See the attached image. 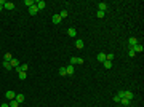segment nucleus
<instances>
[{"instance_id": "f257e3e1", "label": "nucleus", "mask_w": 144, "mask_h": 107, "mask_svg": "<svg viewBox=\"0 0 144 107\" xmlns=\"http://www.w3.org/2000/svg\"><path fill=\"white\" fill-rule=\"evenodd\" d=\"M117 96H118L120 99H122V98H126L128 101H131V99H133V93H131V91H120Z\"/></svg>"}, {"instance_id": "f03ea898", "label": "nucleus", "mask_w": 144, "mask_h": 107, "mask_svg": "<svg viewBox=\"0 0 144 107\" xmlns=\"http://www.w3.org/2000/svg\"><path fill=\"white\" fill-rule=\"evenodd\" d=\"M5 96H7V99H8V101H13V99L16 98V93H15V91H11V89H8V91L5 93Z\"/></svg>"}, {"instance_id": "7ed1b4c3", "label": "nucleus", "mask_w": 144, "mask_h": 107, "mask_svg": "<svg viewBox=\"0 0 144 107\" xmlns=\"http://www.w3.org/2000/svg\"><path fill=\"white\" fill-rule=\"evenodd\" d=\"M71 64H72V66H75V64H83V59H82V58H77V56H74V58H71Z\"/></svg>"}, {"instance_id": "20e7f679", "label": "nucleus", "mask_w": 144, "mask_h": 107, "mask_svg": "<svg viewBox=\"0 0 144 107\" xmlns=\"http://www.w3.org/2000/svg\"><path fill=\"white\" fill-rule=\"evenodd\" d=\"M27 69H29V66H27V64H19L15 70H16V72H27Z\"/></svg>"}, {"instance_id": "39448f33", "label": "nucleus", "mask_w": 144, "mask_h": 107, "mask_svg": "<svg viewBox=\"0 0 144 107\" xmlns=\"http://www.w3.org/2000/svg\"><path fill=\"white\" fill-rule=\"evenodd\" d=\"M35 7H37L38 10H43V8L46 7V3L43 2V0H37V2H35Z\"/></svg>"}, {"instance_id": "423d86ee", "label": "nucleus", "mask_w": 144, "mask_h": 107, "mask_svg": "<svg viewBox=\"0 0 144 107\" xmlns=\"http://www.w3.org/2000/svg\"><path fill=\"white\" fill-rule=\"evenodd\" d=\"M98 11H102V13H106V10H107V3H104V2H101V3H98Z\"/></svg>"}, {"instance_id": "0eeeda50", "label": "nucleus", "mask_w": 144, "mask_h": 107, "mask_svg": "<svg viewBox=\"0 0 144 107\" xmlns=\"http://www.w3.org/2000/svg\"><path fill=\"white\" fill-rule=\"evenodd\" d=\"M37 13H38V8H37L35 5H32V7L29 8V15H32V16H34V15H37Z\"/></svg>"}, {"instance_id": "6e6552de", "label": "nucleus", "mask_w": 144, "mask_h": 107, "mask_svg": "<svg viewBox=\"0 0 144 107\" xmlns=\"http://www.w3.org/2000/svg\"><path fill=\"white\" fill-rule=\"evenodd\" d=\"M51 21H53V24H59V22H61V16H59V15H54V16H51Z\"/></svg>"}, {"instance_id": "1a4fd4ad", "label": "nucleus", "mask_w": 144, "mask_h": 107, "mask_svg": "<svg viewBox=\"0 0 144 107\" xmlns=\"http://www.w3.org/2000/svg\"><path fill=\"white\" fill-rule=\"evenodd\" d=\"M74 70H75V67H74L72 64H69V66L66 67V72H67V75H72V74H74Z\"/></svg>"}, {"instance_id": "9d476101", "label": "nucleus", "mask_w": 144, "mask_h": 107, "mask_svg": "<svg viewBox=\"0 0 144 107\" xmlns=\"http://www.w3.org/2000/svg\"><path fill=\"white\" fill-rule=\"evenodd\" d=\"M128 45H130V48H133L135 45H138V40H136L135 37H131V38L128 40Z\"/></svg>"}, {"instance_id": "9b49d317", "label": "nucleus", "mask_w": 144, "mask_h": 107, "mask_svg": "<svg viewBox=\"0 0 144 107\" xmlns=\"http://www.w3.org/2000/svg\"><path fill=\"white\" fill-rule=\"evenodd\" d=\"M83 40H80V38H77V42H75V46H77V50H82L83 48Z\"/></svg>"}, {"instance_id": "f8f14e48", "label": "nucleus", "mask_w": 144, "mask_h": 107, "mask_svg": "<svg viewBox=\"0 0 144 107\" xmlns=\"http://www.w3.org/2000/svg\"><path fill=\"white\" fill-rule=\"evenodd\" d=\"M96 59H98L99 63H104V61H106V54H104V53H99L98 56H96Z\"/></svg>"}, {"instance_id": "ddd939ff", "label": "nucleus", "mask_w": 144, "mask_h": 107, "mask_svg": "<svg viewBox=\"0 0 144 107\" xmlns=\"http://www.w3.org/2000/svg\"><path fill=\"white\" fill-rule=\"evenodd\" d=\"M10 64H11V67H13V69H16V67L19 66V61H18V59H15V58H13V59L10 61Z\"/></svg>"}, {"instance_id": "4468645a", "label": "nucleus", "mask_w": 144, "mask_h": 107, "mask_svg": "<svg viewBox=\"0 0 144 107\" xmlns=\"http://www.w3.org/2000/svg\"><path fill=\"white\" fill-rule=\"evenodd\" d=\"M133 50H135V53H143V45H135Z\"/></svg>"}, {"instance_id": "2eb2a0df", "label": "nucleus", "mask_w": 144, "mask_h": 107, "mask_svg": "<svg viewBox=\"0 0 144 107\" xmlns=\"http://www.w3.org/2000/svg\"><path fill=\"white\" fill-rule=\"evenodd\" d=\"M67 34H69V37H75V35H77V30H75L74 27H71V29L67 30Z\"/></svg>"}, {"instance_id": "dca6fc26", "label": "nucleus", "mask_w": 144, "mask_h": 107, "mask_svg": "<svg viewBox=\"0 0 144 107\" xmlns=\"http://www.w3.org/2000/svg\"><path fill=\"white\" fill-rule=\"evenodd\" d=\"M11 59H13V54L11 53H5V56H3V61H11Z\"/></svg>"}, {"instance_id": "f3484780", "label": "nucleus", "mask_w": 144, "mask_h": 107, "mask_svg": "<svg viewBox=\"0 0 144 107\" xmlns=\"http://www.w3.org/2000/svg\"><path fill=\"white\" fill-rule=\"evenodd\" d=\"M5 8L7 10H13L15 8V3H13V2H7V3H5Z\"/></svg>"}, {"instance_id": "a211bd4d", "label": "nucleus", "mask_w": 144, "mask_h": 107, "mask_svg": "<svg viewBox=\"0 0 144 107\" xmlns=\"http://www.w3.org/2000/svg\"><path fill=\"white\" fill-rule=\"evenodd\" d=\"M8 106H10V107H18V106H19V102L16 101V99H13V101H10Z\"/></svg>"}, {"instance_id": "6ab92c4d", "label": "nucleus", "mask_w": 144, "mask_h": 107, "mask_svg": "<svg viewBox=\"0 0 144 107\" xmlns=\"http://www.w3.org/2000/svg\"><path fill=\"white\" fill-rule=\"evenodd\" d=\"M3 67H5L7 70H11V69H13V67H11V64H10L8 61H3Z\"/></svg>"}, {"instance_id": "aec40b11", "label": "nucleus", "mask_w": 144, "mask_h": 107, "mask_svg": "<svg viewBox=\"0 0 144 107\" xmlns=\"http://www.w3.org/2000/svg\"><path fill=\"white\" fill-rule=\"evenodd\" d=\"M24 5H26V7H29V8H30L32 5H35V2H34V0H26V2H24Z\"/></svg>"}, {"instance_id": "412c9836", "label": "nucleus", "mask_w": 144, "mask_h": 107, "mask_svg": "<svg viewBox=\"0 0 144 107\" xmlns=\"http://www.w3.org/2000/svg\"><path fill=\"white\" fill-rule=\"evenodd\" d=\"M15 99H16V101H18L19 104H21V102L24 101V96H23V94H16V98H15Z\"/></svg>"}, {"instance_id": "4be33fe9", "label": "nucleus", "mask_w": 144, "mask_h": 107, "mask_svg": "<svg viewBox=\"0 0 144 107\" xmlns=\"http://www.w3.org/2000/svg\"><path fill=\"white\" fill-rule=\"evenodd\" d=\"M104 67H106V69H110V67H112V63H110V61H104Z\"/></svg>"}, {"instance_id": "5701e85b", "label": "nucleus", "mask_w": 144, "mask_h": 107, "mask_svg": "<svg viewBox=\"0 0 144 107\" xmlns=\"http://www.w3.org/2000/svg\"><path fill=\"white\" fill-rule=\"evenodd\" d=\"M120 102H122L123 106H128V104H130V101H128L126 98H122V99H120Z\"/></svg>"}, {"instance_id": "b1692460", "label": "nucleus", "mask_w": 144, "mask_h": 107, "mask_svg": "<svg viewBox=\"0 0 144 107\" xmlns=\"http://www.w3.org/2000/svg\"><path fill=\"white\" fill-rule=\"evenodd\" d=\"M19 80H26V72H19Z\"/></svg>"}, {"instance_id": "393cba45", "label": "nucleus", "mask_w": 144, "mask_h": 107, "mask_svg": "<svg viewBox=\"0 0 144 107\" xmlns=\"http://www.w3.org/2000/svg\"><path fill=\"white\" fill-rule=\"evenodd\" d=\"M59 75H67V72H66V67H61V69H59Z\"/></svg>"}, {"instance_id": "a878e982", "label": "nucleus", "mask_w": 144, "mask_h": 107, "mask_svg": "<svg viewBox=\"0 0 144 107\" xmlns=\"http://www.w3.org/2000/svg\"><path fill=\"white\" fill-rule=\"evenodd\" d=\"M59 16H61V19H63V18H66V16H67V11H66V10H63V11L59 13Z\"/></svg>"}, {"instance_id": "bb28decb", "label": "nucleus", "mask_w": 144, "mask_h": 107, "mask_svg": "<svg viewBox=\"0 0 144 107\" xmlns=\"http://www.w3.org/2000/svg\"><path fill=\"white\" fill-rule=\"evenodd\" d=\"M104 15H106V13H102V11H98V13H96L98 18H104Z\"/></svg>"}, {"instance_id": "cd10ccee", "label": "nucleus", "mask_w": 144, "mask_h": 107, "mask_svg": "<svg viewBox=\"0 0 144 107\" xmlns=\"http://www.w3.org/2000/svg\"><path fill=\"white\" fill-rule=\"evenodd\" d=\"M128 54H130V56H136V53H135V50H133V48H130V51H128Z\"/></svg>"}, {"instance_id": "c85d7f7f", "label": "nucleus", "mask_w": 144, "mask_h": 107, "mask_svg": "<svg viewBox=\"0 0 144 107\" xmlns=\"http://www.w3.org/2000/svg\"><path fill=\"white\" fill-rule=\"evenodd\" d=\"M5 3H7L5 0H0V7H5Z\"/></svg>"}, {"instance_id": "c756f323", "label": "nucleus", "mask_w": 144, "mask_h": 107, "mask_svg": "<svg viewBox=\"0 0 144 107\" xmlns=\"http://www.w3.org/2000/svg\"><path fill=\"white\" fill-rule=\"evenodd\" d=\"M0 107H10V106H8V104H2Z\"/></svg>"}]
</instances>
